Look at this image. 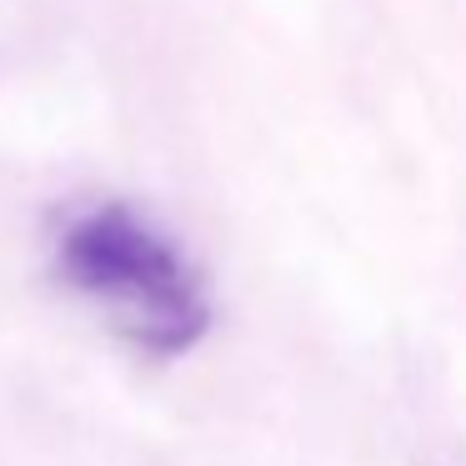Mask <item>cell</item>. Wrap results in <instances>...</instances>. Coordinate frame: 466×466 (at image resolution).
Instances as JSON below:
<instances>
[{
  "label": "cell",
  "instance_id": "1",
  "mask_svg": "<svg viewBox=\"0 0 466 466\" xmlns=\"http://www.w3.org/2000/svg\"><path fill=\"white\" fill-rule=\"evenodd\" d=\"M61 271L141 356H186L211 326V296L186 251L131 206H96L61 236Z\"/></svg>",
  "mask_w": 466,
  "mask_h": 466
}]
</instances>
